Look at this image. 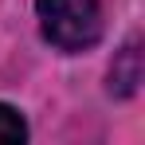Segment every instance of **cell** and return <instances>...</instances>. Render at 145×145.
Here are the masks:
<instances>
[{
    "instance_id": "1",
    "label": "cell",
    "mask_w": 145,
    "mask_h": 145,
    "mask_svg": "<svg viewBox=\"0 0 145 145\" xmlns=\"http://www.w3.org/2000/svg\"><path fill=\"white\" fill-rule=\"evenodd\" d=\"M39 31L55 51L82 55L102 39V0H35Z\"/></svg>"
},
{
    "instance_id": "2",
    "label": "cell",
    "mask_w": 145,
    "mask_h": 145,
    "mask_svg": "<svg viewBox=\"0 0 145 145\" xmlns=\"http://www.w3.org/2000/svg\"><path fill=\"white\" fill-rule=\"evenodd\" d=\"M137 82H141V51H137V39H129L110 67V94L129 98L137 90Z\"/></svg>"
},
{
    "instance_id": "3",
    "label": "cell",
    "mask_w": 145,
    "mask_h": 145,
    "mask_svg": "<svg viewBox=\"0 0 145 145\" xmlns=\"http://www.w3.org/2000/svg\"><path fill=\"white\" fill-rule=\"evenodd\" d=\"M27 141V121L16 106L0 102V145H24Z\"/></svg>"
}]
</instances>
